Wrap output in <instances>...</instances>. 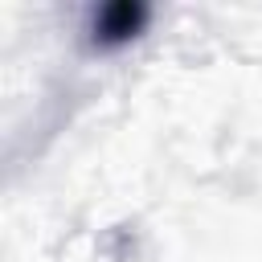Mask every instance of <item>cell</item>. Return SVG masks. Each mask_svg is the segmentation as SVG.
Instances as JSON below:
<instances>
[{"mask_svg": "<svg viewBox=\"0 0 262 262\" xmlns=\"http://www.w3.org/2000/svg\"><path fill=\"white\" fill-rule=\"evenodd\" d=\"M147 25V4L139 0H115V4H102L98 16H94V41L102 49H115V45H127L143 33Z\"/></svg>", "mask_w": 262, "mask_h": 262, "instance_id": "1", "label": "cell"}]
</instances>
